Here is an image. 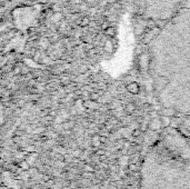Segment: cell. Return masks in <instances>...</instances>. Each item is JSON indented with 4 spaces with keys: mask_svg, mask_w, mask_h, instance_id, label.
Instances as JSON below:
<instances>
[{
    "mask_svg": "<svg viewBox=\"0 0 190 189\" xmlns=\"http://www.w3.org/2000/svg\"><path fill=\"white\" fill-rule=\"evenodd\" d=\"M148 71L160 106L190 113V7L165 22L148 44Z\"/></svg>",
    "mask_w": 190,
    "mask_h": 189,
    "instance_id": "cell-1",
    "label": "cell"
},
{
    "mask_svg": "<svg viewBox=\"0 0 190 189\" xmlns=\"http://www.w3.org/2000/svg\"><path fill=\"white\" fill-rule=\"evenodd\" d=\"M135 110H136V106H135V104H132V102L127 104V106H126V111H127V112L132 113Z\"/></svg>",
    "mask_w": 190,
    "mask_h": 189,
    "instance_id": "cell-12",
    "label": "cell"
},
{
    "mask_svg": "<svg viewBox=\"0 0 190 189\" xmlns=\"http://www.w3.org/2000/svg\"><path fill=\"white\" fill-rule=\"evenodd\" d=\"M13 74H15V75H17V74H18V75L21 74V68H19L18 66H16L15 68H13Z\"/></svg>",
    "mask_w": 190,
    "mask_h": 189,
    "instance_id": "cell-14",
    "label": "cell"
},
{
    "mask_svg": "<svg viewBox=\"0 0 190 189\" xmlns=\"http://www.w3.org/2000/svg\"><path fill=\"white\" fill-rule=\"evenodd\" d=\"M187 0H144V15L153 21H167L176 15Z\"/></svg>",
    "mask_w": 190,
    "mask_h": 189,
    "instance_id": "cell-2",
    "label": "cell"
},
{
    "mask_svg": "<svg viewBox=\"0 0 190 189\" xmlns=\"http://www.w3.org/2000/svg\"><path fill=\"white\" fill-rule=\"evenodd\" d=\"M61 20H64V15H62L60 11L53 12L52 16H51V21H52L53 23H58L59 21H61Z\"/></svg>",
    "mask_w": 190,
    "mask_h": 189,
    "instance_id": "cell-6",
    "label": "cell"
},
{
    "mask_svg": "<svg viewBox=\"0 0 190 189\" xmlns=\"http://www.w3.org/2000/svg\"><path fill=\"white\" fill-rule=\"evenodd\" d=\"M79 25L81 27H88L89 25H90V19L88 18V17H84V18H81Z\"/></svg>",
    "mask_w": 190,
    "mask_h": 189,
    "instance_id": "cell-13",
    "label": "cell"
},
{
    "mask_svg": "<svg viewBox=\"0 0 190 189\" xmlns=\"http://www.w3.org/2000/svg\"><path fill=\"white\" fill-rule=\"evenodd\" d=\"M72 1H73V2H75V4H81V2H82V0H72Z\"/></svg>",
    "mask_w": 190,
    "mask_h": 189,
    "instance_id": "cell-17",
    "label": "cell"
},
{
    "mask_svg": "<svg viewBox=\"0 0 190 189\" xmlns=\"http://www.w3.org/2000/svg\"><path fill=\"white\" fill-rule=\"evenodd\" d=\"M0 91H1V87H0Z\"/></svg>",
    "mask_w": 190,
    "mask_h": 189,
    "instance_id": "cell-18",
    "label": "cell"
},
{
    "mask_svg": "<svg viewBox=\"0 0 190 189\" xmlns=\"http://www.w3.org/2000/svg\"><path fill=\"white\" fill-rule=\"evenodd\" d=\"M138 61H139V67H140V69L142 70V71H148V66H149V53L148 51L147 52H144L141 53L140 57H139V59H138Z\"/></svg>",
    "mask_w": 190,
    "mask_h": 189,
    "instance_id": "cell-3",
    "label": "cell"
},
{
    "mask_svg": "<svg viewBox=\"0 0 190 189\" xmlns=\"http://www.w3.org/2000/svg\"><path fill=\"white\" fill-rule=\"evenodd\" d=\"M126 89H127V91H128L129 94H138L140 92V85L138 82H136V81H131V82H129L126 86Z\"/></svg>",
    "mask_w": 190,
    "mask_h": 189,
    "instance_id": "cell-4",
    "label": "cell"
},
{
    "mask_svg": "<svg viewBox=\"0 0 190 189\" xmlns=\"http://www.w3.org/2000/svg\"><path fill=\"white\" fill-rule=\"evenodd\" d=\"M112 49H114V46H112V42H111V40H108V41H106V44H105V50H106L108 53H111V52H112Z\"/></svg>",
    "mask_w": 190,
    "mask_h": 189,
    "instance_id": "cell-11",
    "label": "cell"
},
{
    "mask_svg": "<svg viewBox=\"0 0 190 189\" xmlns=\"http://www.w3.org/2000/svg\"><path fill=\"white\" fill-rule=\"evenodd\" d=\"M107 27H108V23H107V22H103L102 25H101V28H102L103 30H105V29H106Z\"/></svg>",
    "mask_w": 190,
    "mask_h": 189,
    "instance_id": "cell-15",
    "label": "cell"
},
{
    "mask_svg": "<svg viewBox=\"0 0 190 189\" xmlns=\"http://www.w3.org/2000/svg\"><path fill=\"white\" fill-rule=\"evenodd\" d=\"M139 134H140V131H139V130H135V131H133V136H138Z\"/></svg>",
    "mask_w": 190,
    "mask_h": 189,
    "instance_id": "cell-16",
    "label": "cell"
},
{
    "mask_svg": "<svg viewBox=\"0 0 190 189\" xmlns=\"http://www.w3.org/2000/svg\"><path fill=\"white\" fill-rule=\"evenodd\" d=\"M89 99H91L94 101H98L100 99V94H98V91H90L89 92Z\"/></svg>",
    "mask_w": 190,
    "mask_h": 189,
    "instance_id": "cell-10",
    "label": "cell"
},
{
    "mask_svg": "<svg viewBox=\"0 0 190 189\" xmlns=\"http://www.w3.org/2000/svg\"><path fill=\"white\" fill-rule=\"evenodd\" d=\"M105 34H106L108 37H114V36H116V29H114V27L108 26L106 29H105Z\"/></svg>",
    "mask_w": 190,
    "mask_h": 189,
    "instance_id": "cell-9",
    "label": "cell"
},
{
    "mask_svg": "<svg viewBox=\"0 0 190 189\" xmlns=\"http://www.w3.org/2000/svg\"><path fill=\"white\" fill-rule=\"evenodd\" d=\"M159 119H160V122H161V127L168 128V127L171 125V119H170V117H167V116H161Z\"/></svg>",
    "mask_w": 190,
    "mask_h": 189,
    "instance_id": "cell-7",
    "label": "cell"
},
{
    "mask_svg": "<svg viewBox=\"0 0 190 189\" xmlns=\"http://www.w3.org/2000/svg\"><path fill=\"white\" fill-rule=\"evenodd\" d=\"M161 113V116H167V117H172V116H175L176 111L174 109H171V108H164V109L160 111Z\"/></svg>",
    "mask_w": 190,
    "mask_h": 189,
    "instance_id": "cell-8",
    "label": "cell"
},
{
    "mask_svg": "<svg viewBox=\"0 0 190 189\" xmlns=\"http://www.w3.org/2000/svg\"><path fill=\"white\" fill-rule=\"evenodd\" d=\"M149 128H150V130H152V131H157V130H159V129L161 128V122H160V119L153 118V119L150 121V124H149Z\"/></svg>",
    "mask_w": 190,
    "mask_h": 189,
    "instance_id": "cell-5",
    "label": "cell"
}]
</instances>
